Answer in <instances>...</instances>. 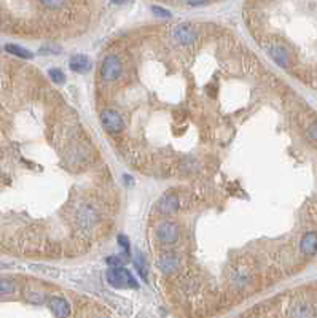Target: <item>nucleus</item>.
Here are the masks:
<instances>
[{
	"label": "nucleus",
	"mask_w": 317,
	"mask_h": 318,
	"mask_svg": "<svg viewBox=\"0 0 317 318\" xmlns=\"http://www.w3.org/2000/svg\"><path fill=\"white\" fill-rule=\"evenodd\" d=\"M105 277H107V282L114 288H137L139 286V283L132 277V274L128 269L120 267V266L110 267L105 274Z\"/></svg>",
	"instance_id": "obj_1"
},
{
	"label": "nucleus",
	"mask_w": 317,
	"mask_h": 318,
	"mask_svg": "<svg viewBox=\"0 0 317 318\" xmlns=\"http://www.w3.org/2000/svg\"><path fill=\"white\" fill-rule=\"evenodd\" d=\"M121 72H123V65H121L120 59L115 56V54H108L101 67L102 80L104 81H115L117 78H120Z\"/></svg>",
	"instance_id": "obj_2"
},
{
	"label": "nucleus",
	"mask_w": 317,
	"mask_h": 318,
	"mask_svg": "<svg viewBox=\"0 0 317 318\" xmlns=\"http://www.w3.org/2000/svg\"><path fill=\"white\" fill-rule=\"evenodd\" d=\"M156 239L161 243H166V245L175 243L178 239V226L174 221H164L156 229Z\"/></svg>",
	"instance_id": "obj_3"
},
{
	"label": "nucleus",
	"mask_w": 317,
	"mask_h": 318,
	"mask_svg": "<svg viewBox=\"0 0 317 318\" xmlns=\"http://www.w3.org/2000/svg\"><path fill=\"white\" fill-rule=\"evenodd\" d=\"M101 121L104 124V128L112 134L120 132L123 129V126H125L121 115L118 112H115V110H104L101 115Z\"/></svg>",
	"instance_id": "obj_4"
},
{
	"label": "nucleus",
	"mask_w": 317,
	"mask_h": 318,
	"mask_svg": "<svg viewBox=\"0 0 317 318\" xmlns=\"http://www.w3.org/2000/svg\"><path fill=\"white\" fill-rule=\"evenodd\" d=\"M50 309L58 318H67L71 315V306H69V302L59 296H54L50 299Z\"/></svg>",
	"instance_id": "obj_5"
},
{
	"label": "nucleus",
	"mask_w": 317,
	"mask_h": 318,
	"mask_svg": "<svg viewBox=\"0 0 317 318\" xmlns=\"http://www.w3.org/2000/svg\"><path fill=\"white\" fill-rule=\"evenodd\" d=\"M300 248H301V252L305 255L314 256L317 253V232H314V231L306 232L305 236H303V239H301Z\"/></svg>",
	"instance_id": "obj_6"
},
{
	"label": "nucleus",
	"mask_w": 317,
	"mask_h": 318,
	"mask_svg": "<svg viewBox=\"0 0 317 318\" xmlns=\"http://www.w3.org/2000/svg\"><path fill=\"white\" fill-rule=\"evenodd\" d=\"M174 37L177 41H180L182 45H191L195 41V31L191 29V26L188 24H180L175 27Z\"/></svg>",
	"instance_id": "obj_7"
},
{
	"label": "nucleus",
	"mask_w": 317,
	"mask_h": 318,
	"mask_svg": "<svg viewBox=\"0 0 317 318\" xmlns=\"http://www.w3.org/2000/svg\"><path fill=\"white\" fill-rule=\"evenodd\" d=\"M69 65H71V68L77 74H86V72L91 70V67H93L89 58H86L85 54H77V56H74Z\"/></svg>",
	"instance_id": "obj_8"
},
{
	"label": "nucleus",
	"mask_w": 317,
	"mask_h": 318,
	"mask_svg": "<svg viewBox=\"0 0 317 318\" xmlns=\"http://www.w3.org/2000/svg\"><path fill=\"white\" fill-rule=\"evenodd\" d=\"M292 318H315V310L309 304H298L292 312Z\"/></svg>",
	"instance_id": "obj_9"
},
{
	"label": "nucleus",
	"mask_w": 317,
	"mask_h": 318,
	"mask_svg": "<svg viewBox=\"0 0 317 318\" xmlns=\"http://www.w3.org/2000/svg\"><path fill=\"white\" fill-rule=\"evenodd\" d=\"M269 54H271V58L278 62L279 65H282V67H285L287 64H288V54H287V51L282 48V46H273L271 50H269Z\"/></svg>",
	"instance_id": "obj_10"
},
{
	"label": "nucleus",
	"mask_w": 317,
	"mask_h": 318,
	"mask_svg": "<svg viewBox=\"0 0 317 318\" xmlns=\"http://www.w3.org/2000/svg\"><path fill=\"white\" fill-rule=\"evenodd\" d=\"M5 50L11 54H15V56L21 58V59H32L34 58V54L29 51V50H26L19 45H15V43H8L5 45Z\"/></svg>",
	"instance_id": "obj_11"
},
{
	"label": "nucleus",
	"mask_w": 317,
	"mask_h": 318,
	"mask_svg": "<svg viewBox=\"0 0 317 318\" xmlns=\"http://www.w3.org/2000/svg\"><path fill=\"white\" fill-rule=\"evenodd\" d=\"M177 266H178V259L174 258V256H164L160 261V269L163 272H166V274H171L172 271H175Z\"/></svg>",
	"instance_id": "obj_12"
},
{
	"label": "nucleus",
	"mask_w": 317,
	"mask_h": 318,
	"mask_svg": "<svg viewBox=\"0 0 317 318\" xmlns=\"http://www.w3.org/2000/svg\"><path fill=\"white\" fill-rule=\"evenodd\" d=\"M16 289H18V286H16L15 282L7 280V279L0 280V295H5V296H8V295H15V293H16Z\"/></svg>",
	"instance_id": "obj_13"
},
{
	"label": "nucleus",
	"mask_w": 317,
	"mask_h": 318,
	"mask_svg": "<svg viewBox=\"0 0 317 318\" xmlns=\"http://www.w3.org/2000/svg\"><path fill=\"white\" fill-rule=\"evenodd\" d=\"M48 75L56 85H62V83L65 81V75L62 74V70H59V68H50Z\"/></svg>",
	"instance_id": "obj_14"
},
{
	"label": "nucleus",
	"mask_w": 317,
	"mask_h": 318,
	"mask_svg": "<svg viewBox=\"0 0 317 318\" xmlns=\"http://www.w3.org/2000/svg\"><path fill=\"white\" fill-rule=\"evenodd\" d=\"M135 266H137V269H139L142 277L147 280V262H145V258L142 255H137V258H135Z\"/></svg>",
	"instance_id": "obj_15"
},
{
	"label": "nucleus",
	"mask_w": 317,
	"mask_h": 318,
	"mask_svg": "<svg viewBox=\"0 0 317 318\" xmlns=\"http://www.w3.org/2000/svg\"><path fill=\"white\" fill-rule=\"evenodd\" d=\"M308 139H309V142L317 145V123H312L308 128Z\"/></svg>",
	"instance_id": "obj_16"
},
{
	"label": "nucleus",
	"mask_w": 317,
	"mask_h": 318,
	"mask_svg": "<svg viewBox=\"0 0 317 318\" xmlns=\"http://www.w3.org/2000/svg\"><path fill=\"white\" fill-rule=\"evenodd\" d=\"M177 207V202H175V198H169V202H164L163 204V210L164 212H172Z\"/></svg>",
	"instance_id": "obj_17"
},
{
	"label": "nucleus",
	"mask_w": 317,
	"mask_h": 318,
	"mask_svg": "<svg viewBox=\"0 0 317 318\" xmlns=\"http://www.w3.org/2000/svg\"><path fill=\"white\" fill-rule=\"evenodd\" d=\"M34 271H38V272H43V274H48V275H58V271L54 269H48V267H43V266H32Z\"/></svg>",
	"instance_id": "obj_18"
},
{
	"label": "nucleus",
	"mask_w": 317,
	"mask_h": 318,
	"mask_svg": "<svg viewBox=\"0 0 317 318\" xmlns=\"http://www.w3.org/2000/svg\"><path fill=\"white\" fill-rule=\"evenodd\" d=\"M153 13L155 15H160V16H164V18H169V11H166L164 8H160V7H153Z\"/></svg>",
	"instance_id": "obj_19"
},
{
	"label": "nucleus",
	"mask_w": 317,
	"mask_h": 318,
	"mask_svg": "<svg viewBox=\"0 0 317 318\" xmlns=\"http://www.w3.org/2000/svg\"><path fill=\"white\" fill-rule=\"evenodd\" d=\"M118 242H120V245L129 253V242H128V239H126L125 236H120V240H118Z\"/></svg>",
	"instance_id": "obj_20"
},
{
	"label": "nucleus",
	"mask_w": 317,
	"mask_h": 318,
	"mask_svg": "<svg viewBox=\"0 0 317 318\" xmlns=\"http://www.w3.org/2000/svg\"><path fill=\"white\" fill-rule=\"evenodd\" d=\"M43 5L50 8H59V7H64L65 4L64 2H43Z\"/></svg>",
	"instance_id": "obj_21"
},
{
	"label": "nucleus",
	"mask_w": 317,
	"mask_h": 318,
	"mask_svg": "<svg viewBox=\"0 0 317 318\" xmlns=\"http://www.w3.org/2000/svg\"><path fill=\"white\" fill-rule=\"evenodd\" d=\"M190 7H201V5H206L204 2H188Z\"/></svg>",
	"instance_id": "obj_22"
},
{
	"label": "nucleus",
	"mask_w": 317,
	"mask_h": 318,
	"mask_svg": "<svg viewBox=\"0 0 317 318\" xmlns=\"http://www.w3.org/2000/svg\"><path fill=\"white\" fill-rule=\"evenodd\" d=\"M5 267H8V264H7V262L0 261V269H5Z\"/></svg>",
	"instance_id": "obj_23"
},
{
	"label": "nucleus",
	"mask_w": 317,
	"mask_h": 318,
	"mask_svg": "<svg viewBox=\"0 0 317 318\" xmlns=\"http://www.w3.org/2000/svg\"><path fill=\"white\" fill-rule=\"evenodd\" d=\"M101 318H108V316H101Z\"/></svg>",
	"instance_id": "obj_24"
}]
</instances>
